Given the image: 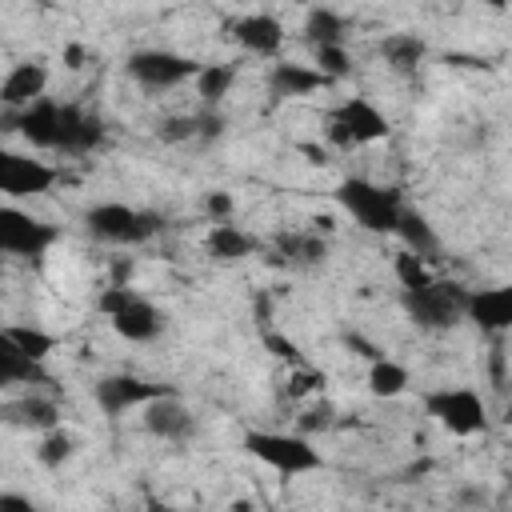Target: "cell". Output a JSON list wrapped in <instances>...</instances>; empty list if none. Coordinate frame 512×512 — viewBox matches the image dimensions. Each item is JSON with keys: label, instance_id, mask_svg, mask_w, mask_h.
Listing matches in <instances>:
<instances>
[{"label": "cell", "instance_id": "5", "mask_svg": "<svg viewBox=\"0 0 512 512\" xmlns=\"http://www.w3.org/2000/svg\"><path fill=\"white\" fill-rule=\"evenodd\" d=\"M100 316L108 320V328L124 340V344H152L164 332V312L136 288L128 284H112L96 296Z\"/></svg>", "mask_w": 512, "mask_h": 512}, {"label": "cell", "instance_id": "6", "mask_svg": "<svg viewBox=\"0 0 512 512\" xmlns=\"http://www.w3.org/2000/svg\"><path fill=\"white\" fill-rule=\"evenodd\" d=\"M424 412L452 436L468 440V436H484L492 428V412H488V400L480 388L472 384H440L432 392L420 396Z\"/></svg>", "mask_w": 512, "mask_h": 512}, {"label": "cell", "instance_id": "28", "mask_svg": "<svg viewBox=\"0 0 512 512\" xmlns=\"http://www.w3.org/2000/svg\"><path fill=\"white\" fill-rule=\"evenodd\" d=\"M72 456H76V440H72V432H68L64 424H60V428H52V432H40L36 460H40L44 468H64Z\"/></svg>", "mask_w": 512, "mask_h": 512}, {"label": "cell", "instance_id": "1", "mask_svg": "<svg viewBox=\"0 0 512 512\" xmlns=\"http://www.w3.org/2000/svg\"><path fill=\"white\" fill-rule=\"evenodd\" d=\"M240 448L264 464L268 472L284 476V480H300V476H312V472H324V452L316 448L312 436L304 432H284V428H248Z\"/></svg>", "mask_w": 512, "mask_h": 512}, {"label": "cell", "instance_id": "25", "mask_svg": "<svg viewBox=\"0 0 512 512\" xmlns=\"http://www.w3.org/2000/svg\"><path fill=\"white\" fill-rule=\"evenodd\" d=\"M304 40L312 48H324V44H348V20L336 12V8H312L304 16Z\"/></svg>", "mask_w": 512, "mask_h": 512}, {"label": "cell", "instance_id": "33", "mask_svg": "<svg viewBox=\"0 0 512 512\" xmlns=\"http://www.w3.org/2000/svg\"><path fill=\"white\" fill-rule=\"evenodd\" d=\"M264 340H268V348H276V356H284V360H296V352H300L292 340H280V336H264Z\"/></svg>", "mask_w": 512, "mask_h": 512}, {"label": "cell", "instance_id": "30", "mask_svg": "<svg viewBox=\"0 0 512 512\" xmlns=\"http://www.w3.org/2000/svg\"><path fill=\"white\" fill-rule=\"evenodd\" d=\"M392 272H396V280H400V292L420 288V284H428V280L436 276V272L428 268V260H420V256H412V252H396Z\"/></svg>", "mask_w": 512, "mask_h": 512}, {"label": "cell", "instance_id": "32", "mask_svg": "<svg viewBox=\"0 0 512 512\" xmlns=\"http://www.w3.org/2000/svg\"><path fill=\"white\" fill-rule=\"evenodd\" d=\"M0 512H36V504L24 492H0Z\"/></svg>", "mask_w": 512, "mask_h": 512}, {"label": "cell", "instance_id": "26", "mask_svg": "<svg viewBox=\"0 0 512 512\" xmlns=\"http://www.w3.org/2000/svg\"><path fill=\"white\" fill-rule=\"evenodd\" d=\"M8 412H12L24 428H36V432L60 428V408H56V400H48V396H24V400L12 404Z\"/></svg>", "mask_w": 512, "mask_h": 512}, {"label": "cell", "instance_id": "3", "mask_svg": "<svg viewBox=\"0 0 512 512\" xmlns=\"http://www.w3.org/2000/svg\"><path fill=\"white\" fill-rule=\"evenodd\" d=\"M336 204L352 216L356 228L372 232V236H396V224L404 216V196L388 184H376L368 176H344L336 184Z\"/></svg>", "mask_w": 512, "mask_h": 512}, {"label": "cell", "instance_id": "19", "mask_svg": "<svg viewBox=\"0 0 512 512\" xmlns=\"http://www.w3.org/2000/svg\"><path fill=\"white\" fill-rule=\"evenodd\" d=\"M16 384H28V388L48 384V368H44L40 360H32V356L12 340L8 328H0V392H4V388H16Z\"/></svg>", "mask_w": 512, "mask_h": 512}, {"label": "cell", "instance_id": "21", "mask_svg": "<svg viewBox=\"0 0 512 512\" xmlns=\"http://www.w3.org/2000/svg\"><path fill=\"white\" fill-rule=\"evenodd\" d=\"M364 384H368V392H372L376 400H396V396L408 392L412 372H408L400 360H392V356L380 352L376 360H368V376H364Z\"/></svg>", "mask_w": 512, "mask_h": 512}, {"label": "cell", "instance_id": "4", "mask_svg": "<svg viewBox=\"0 0 512 512\" xmlns=\"http://www.w3.org/2000/svg\"><path fill=\"white\" fill-rule=\"evenodd\" d=\"M84 228L88 236H96L100 244H116V248H140L148 240L160 236L164 216L140 204H124V200H96L84 212Z\"/></svg>", "mask_w": 512, "mask_h": 512}, {"label": "cell", "instance_id": "13", "mask_svg": "<svg viewBox=\"0 0 512 512\" xmlns=\"http://www.w3.org/2000/svg\"><path fill=\"white\" fill-rule=\"evenodd\" d=\"M140 424H144L148 436H156L164 444H184L196 432V416H192V408L184 404L180 392H168V396L152 400L148 408H140Z\"/></svg>", "mask_w": 512, "mask_h": 512}, {"label": "cell", "instance_id": "8", "mask_svg": "<svg viewBox=\"0 0 512 512\" xmlns=\"http://www.w3.org/2000/svg\"><path fill=\"white\" fill-rule=\"evenodd\" d=\"M124 72L144 88V92H172L180 84H192L200 72V60L172 52V48H136L124 60Z\"/></svg>", "mask_w": 512, "mask_h": 512}, {"label": "cell", "instance_id": "14", "mask_svg": "<svg viewBox=\"0 0 512 512\" xmlns=\"http://www.w3.org/2000/svg\"><path fill=\"white\" fill-rule=\"evenodd\" d=\"M48 84H52L48 60H16L4 72V80H0V104L8 112H24L28 104H36V100L48 96Z\"/></svg>", "mask_w": 512, "mask_h": 512}, {"label": "cell", "instance_id": "29", "mask_svg": "<svg viewBox=\"0 0 512 512\" xmlns=\"http://www.w3.org/2000/svg\"><path fill=\"white\" fill-rule=\"evenodd\" d=\"M8 332H12V340L32 356V360H48L52 352H56V336L52 332H44V328H28V324H8Z\"/></svg>", "mask_w": 512, "mask_h": 512}, {"label": "cell", "instance_id": "34", "mask_svg": "<svg viewBox=\"0 0 512 512\" xmlns=\"http://www.w3.org/2000/svg\"><path fill=\"white\" fill-rule=\"evenodd\" d=\"M144 512H180V508H172V504H164V500H148Z\"/></svg>", "mask_w": 512, "mask_h": 512}, {"label": "cell", "instance_id": "12", "mask_svg": "<svg viewBox=\"0 0 512 512\" xmlns=\"http://www.w3.org/2000/svg\"><path fill=\"white\" fill-rule=\"evenodd\" d=\"M104 136H108V128L92 108H84L76 100H64L60 132H56V148L52 152L56 156H88V152H96L104 144Z\"/></svg>", "mask_w": 512, "mask_h": 512}, {"label": "cell", "instance_id": "10", "mask_svg": "<svg viewBox=\"0 0 512 512\" xmlns=\"http://www.w3.org/2000/svg\"><path fill=\"white\" fill-rule=\"evenodd\" d=\"M60 180V168L16 148H0V204H20L44 196Z\"/></svg>", "mask_w": 512, "mask_h": 512}, {"label": "cell", "instance_id": "16", "mask_svg": "<svg viewBox=\"0 0 512 512\" xmlns=\"http://www.w3.org/2000/svg\"><path fill=\"white\" fill-rule=\"evenodd\" d=\"M464 320H472L480 332H492V336L508 332V328H512V288H508V284L468 288Z\"/></svg>", "mask_w": 512, "mask_h": 512}, {"label": "cell", "instance_id": "15", "mask_svg": "<svg viewBox=\"0 0 512 512\" xmlns=\"http://www.w3.org/2000/svg\"><path fill=\"white\" fill-rule=\"evenodd\" d=\"M232 40L240 44L244 56H256V60H280L288 32H284L280 16H272V12H248V16H240V20L232 24Z\"/></svg>", "mask_w": 512, "mask_h": 512}, {"label": "cell", "instance_id": "35", "mask_svg": "<svg viewBox=\"0 0 512 512\" xmlns=\"http://www.w3.org/2000/svg\"><path fill=\"white\" fill-rule=\"evenodd\" d=\"M264 512H288V508H264Z\"/></svg>", "mask_w": 512, "mask_h": 512}, {"label": "cell", "instance_id": "27", "mask_svg": "<svg viewBox=\"0 0 512 512\" xmlns=\"http://www.w3.org/2000/svg\"><path fill=\"white\" fill-rule=\"evenodd\" d=\"M312 68L336 88L340 80L352 76V52H348V44H324V48H312Z\"/></svg>", "mask_w": 512, "mask_h": 512}, {"label": "cell", "instance_id": "24", "mask_svg": "<svg viewBox=\"0 0 512 512\" xmlns=\"http://www.w3.org/2000/svg\"><path fill=\"white\" fill-rule=\"evenodd\" d=\"M380 56L392 72H416V64L428 56V44L412 32H392V36L380 40Z\"/></svg>", "mask_w": 512, "mask_h": 512}, {"label": "cell", "instance_id": "7", "mask_svg": "<svg viewBox=\"0 0 512 512\" xmlns=\"http://www.w3.org/2000/svg\"><path fill=\"white\" fill-rule=\"evenodd\" d=\"M464 300H468V288L456 284V280H440V276H432L420 288L400 292L404 316L416 328H424V332H448V328H456L464 320Z\"/></svg>", "mask_w": 512, "mask_h": 512}, {"label": "cell", "instance_id": "20", "mask_svg": "<svg viewBox=\"0 0 512 512\" xmlns=\"http://www.w3.org/2000/svg\"><path fill=\"white\" fill-rule=\"evenodd\" d=\"M268 248L288 268H312V264H320L328 256V240H320V232H280Z\"/></svg>", "mask_w": 512, "mask_h": 512}, {"label": "cell", "instance_id": "22", "mask_svg": "<svg viewBox=\"0 0 512 512\" xmlns=\"http://www.w3.org/2000/svg\"><path fill=\"white\" fill-rule=\"evenodd\" d=\"M396 240H400V252H412V256H420V260H432V256L440 252L436 228L428 224V216H420V212H412V208H404V216H400V224H396Z\"/></svg>", "mask_w": 512, "mask_h": 512}, {"label": "cell", "instance_id": "2", "mask_svg": "<svg viewBox=\"0 0 512 512\" xmlns=\"http://www.w3.org/2000/svg\"><path fill=\"white\" fill-rule=\"evenodd\" d=\"M388 136H392V116L364 92L344 96L324 112V140L340 152H356V148L380 144Z\"/></svg>", "mask_w": 512, "mask_h": 512}, {"label": "cell", "instance_id": "17", "mask_svg": "<svg viewBox=\"0 0 512 512\" xmlns=\"http://www.w3.org/2000/svg\"><path fill=\"white\" fill-rule=\"evenodd\" d=\"M264 248H268V244H264L256 232L240 228L236 220H220V224H212L208 236H204V252H208L216 264H240V260H248V256H256V252H264Z\"/></svg>", "mask_w": 512, "mask_h": 512}, {"label": "cell", "instance_id": "18", "mask_svg": "<svg viewBox=\"0 0 512 512\" xmlns=\"http://www.w3.org/2000/svg\"><path fill=\"white\" fill-rule=\"evenodd\" d=\"M324 88H332V84L312 68V60H276V64L268 68V92L280 96V100L316 96V92H324Z\"/></svg>", "mask_w": 512, "mask_h": 512}, {"label": "cell", "instance_id": "31", "mask_svg": "<svg viewBox=\"0 0 512 512\" xmlns=\"http://www.w3.org/2000/svg\"><path fill=\"white\" fill-rule=\"evenodd\" d=\"M204 208H208V216H212V224H220V220H232V208H236V200H232L228 192H208V200H204Z\"/></svg>", "mask_w": 512, "mask_h": 512}, {"label": "cell", "instance_id": "11", "mask_svg": "<svg viewBox=\"0 0 512 512\" xmlns=\"http://www.w3.org/2000/svg\"><path fill=\"white\" fill-rule=\"evenodd\" d=\"M176 392L172 384H160V380H144L136 372H112V376H100L92 384V400L104 416H124V412H140L148 408L152 400Z\"/></svg>", "mask_w": 512, "mask_h": 512}, {"label": "cell", "instance_id": "9", "mask_svg": "<svg viewBox=\"0 0 512 512\" xmlns=\"http://www.w3.org/2000/svg\"><path fill=\"white\" fill-rule=\"evenodd\" d=\"M60 240V228L40 220L36 212L20 204H0V256H20V260H40L52 252Z\"/></svg>", "mask_w": 512, "mask_h": 512}, {"label": "cell", "instance_id": "23", "mask_svg": "<svg viewBox=\"0 0 512 512\" xmlns=\"http://www.w3.org/2000/svg\"><path fill=\"white\" fill-rule=\"evenodd\" d=\"M236 76H240L236 64H200V72L192 80V88L200 96V108H220V100L232 92Z\"/></svg>", "mask_w": 512, "mask_h": 512}]
</instances>
